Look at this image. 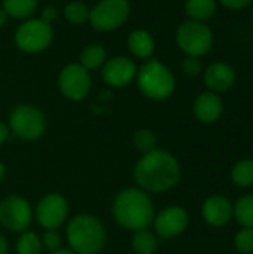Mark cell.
<instances>
[{
    "instance_id": "obj_1",
    "label": "cell",
    "mask_w": 253,
    "mask_h": 254,
    "mask_svg": "<svg viewBox=\"0 0 253 254\" xmlns=\"http://www.w3.org/2000/svg\"><path fill=\"white\" fill-rule=\"evenodd\" d=\"M134 180L145 192H166L179 183L180 165L171 153L155 149L137 161Z\"/></svg>"
},
{
    "instance_id": "obj_2",
    "label": "cell",
    "mask_w": 253,
    "mask_h": 254,
    "mask_svg": "<svg viewBox=\"0 0 253 254\" xmlns=\"http://www.w3.org/2000/svg\"><path fill=\"white\" fill-rule=\"evenodd\" d=\"M112 213L115 222L130 231L146 229L155 219L151 196L145 190L136 188L125 189L116 195Z\"/></svg>"
},
{
    "instance_id": "obj_3",
    "label": "cell",
    "mask_w": 253,
    "mask_h": 254,
    "mask_svg": "<svg viewBox=\"0 0 253 254\" xmlns=\"http://www.w3.org/2000/svg\"><path fill=\"white\" fill-rule=\"evenodd\" d=\"M136 82L139 91L146 98L155 101L167 100L176 89V79L173 71L157 58H151L137 67Z\"/></svg>"
},
{
    "instance_id": "obj_4",
    "label": "cell",
    "mask_w": 253,
    "mask_h": 254,
    "mask_svg": "<svg viewBox=\"0 0 253 254\" xmlns=\"http://www.w3.org/2000/svg\"><path fill=\"white\" fill-rule=\"evenodd\" d=\"M67 241L73 253H98L106 243L104 225L91 214H79L67 226Z\"/></svg>"
},
{
    "instance_id": "obj_5",
    "label": "cell",
    "mask_w": 253,
    "mask_h": 254,
    "mask_svg": "<svg viewBox=\"0 0 253 254\" xmlns=\"http://www.w3.org/2000/svg\"><path fill=\"white\" fill-rule=\"evenodd\" d=\"M131 16V3L128 0H98L89 7L88 24L100 33L115 31L127 24Z\"/></svg>"
},
{
    "instance_id": "obj_6",
    "label": "cell",
    "mask_w": 253,
    "mask_h": 254,
    "mask_svg": "<svg viewBox=\"0 0 253 254\" xmlns=\"http://www.w3.org/2000/svg\"><path fill=\"white\" fill-rule=\"evenodd\" d=\"M54 40L52 25L43 22L40 18L24 19L15 30V46L24 54H40L46 51Z\"/></svg>"
},
{
    "instance_id": "obj_7",
    "label": "cell",
    "mask_w": 253,
    "mask_h": 254,
    "mask_svg": "<svg viewBox=\"0 0 253 254\" xmlns=\"http://www.w3.org/2000/svg\"><path fill=\"white\" fill-rule=\"evenodd\" d=\"M176 43L185 55L203 57L213 46V31L201 21H183L176 30Z\"/></svg>"
},
{
    "instance_id": "obj_8",
    "label": "cell",
    "mask_w": 253,
    "mask_h": 254,
    "mask_svg": "<svg viewBox=\"0 0 253 254\" xmlns=\"http://www.w3.org/2000/svg\"><path fill=\"white\" fill-rule=\"evenodd\" d=\"M7 127L18 138L33 141L43 135L46 129V118L36 106L19 104L10 112Z\"/></svg>"
},
{
    "instance_id": "obj_9",
    "label": "cell",
    "mask_w": 253,
    "mask_h": 254,
    "mask_svg": "<svg viewBox=\"0 0 253 254\" xmlns=\"http://www.w3.org/2000/svg\"><path fill=\"white\" fill-rule=\"evenodd\" d=\"M57 83L63 97L70 101H82L88 97L92 86L91 71H88L79 63H70L58 73Z\"/></svg>"
},
{
    "instance_id": "obj_10",
    "label": "cell",
    "mask_w": 253,
    "mask_h": 254,
    "mask_svg": "<svg viewBox=\"0 0 253 254\" xmlns=\"http://www.w3.org/2000/svg\"><path fill=\"white\" fill-rule=\"evenodd\" d=\"M33 220V211L24 198L9 195L0 201V223L12 232H25Z\"/></svg>"
},
{
    "instance_id": "obj_11",
    "label": "cell",
    "mask_w": 253,
    "mask_h": 254,
    "mask_svg": "<svg viewBox=\"0 0 253 254\" xmlns=\"http://www.w3.org/2000/svg\"><path fill=\"white\" fill-rule=\"evenodd\" d=\"M137 74V65L127 55H115L107 58L101 67V79L112 88L128 86Z\"/></svg>"
},
{
    "instance_id": "obj_12",
    "label": "cell",
    "mask_w": 253,
    "mask_h": 254,
    "mask_svg": "<svg viewBox=\"0 0 253 254\" xmlns=\"http://www.w3.org/2000/svg\"><path fill=\"white\" fill-rule=\"evenodd\" d=\"M69 216V204L60 193L45 195L36 207V219L45 229L60 228Z\"/></svg>"
},
{
    "instance_id": "obj_13",
    "label": "cell",
    "mask_w": 253,
    "mask_h": 254,
    "mask_svg": "<svg viewBox=\"0 0 253 254\" xmlns=\"http://www.w3.org/2000/svg\"><path fill=\"white\" fill-rule=\"evenodd\" d=\"M188 222H189V217H188L186 210L179 205H170L164 208L154 219L157 235L164 240L180 235L186 229Z\"/></svg>"
},
{
    "instance_id": "obj_14",
    "label": "cell",
    "mask_w": 253,
    "mask_h": 254,
    "mask_svg": "<svg viewBox=\"0 0 253 254\" xmlns=\"http://www.w3.org/2000/svg\"><path fill=\"white\" fill-rule=\"evenodd\" d=\"M204 83L212 92H225L236 83V71L228 63H213L204 70Z\"/></svg>"
},
{
    "instance_id": "obj_15",
    "label": "cell",
    "mask_w": 253,
    "mask_h": 254,
    "mask_svg": "<svg viewBox=\"0 0 253 254\" xmlns=\"http://www.w3.org/2000/svg\"><path fill=\"white\" fill-rule=\"evenodd\" d=\"M201 213H203V219L206 220V223L218 228V226L227 225L231 220L234 214V208H233V204L225 196L213 195L204 201Z\"/></svg>"
},
{
    "instance_id": "obj_16",
    "label": "cell",
    "mask_w": 253,
    "mask_h": 254,
    "mask_svg": "<svg viewBox=\"0 0 253 254\" xmlns=\"http://www.w3.org/2000/svg\"><path fill=\"white\" fill-rule=\"evenodd\" d=\"M222 100L212 91L201 92L194 101V115L203 124H213L222 115Z\"/></svg>"
},
{
    "instance_id": "obj_17",
    "label": "cell",
    "mask_w": 253,
    "mask_h": 254,
    "mask_svg": "<svg viewBox=\"0 0 253 254\" xmlns=\"http://www.w3.org/2000/svg\"><path fill=\"white\" fill-rule=\"evenodd\" d=\"M127 48L134 58L148 61L154 57L155 39L151 31L145 28H136L127 37Z\"/></svg>"
},
{
    "instance_id": "obj_18",
    "label": "cell",
    "mask_w": 253,
    "mask_h": 254,
    "mask_svg": "<svg viewBox=\"0 0 253 254\" xmlns=\"http://www.w3.org/2000/svg\"><path fill=\"white\" fill-rule=\"evenodd\" d=\"M106 60H107V51L100 43H89L79 54V64L85 67L88 71L101 68Z\"/></svg>"
},
{
    "instance_id": "obj_19",
    "label": "cell",
    "mask_w": 253,
    "mask_h": 254,
    "mask_svg": "<svg viewBox=\"0 0 253 254\" xmlns=\"http://www.w3.org/2000/svg\"><path fill=\"white\" fill-rule=\"evenodd\" d=\"M39 0H1V9L9 18L28 19L37 10Z\"/></svg>"
},
{
    "instance_id": "obj_20",
    "label": "cell",
    "mask_w": 253,
    "mask_h": 254,
    "mask_svg": "<svg viewBox=\"0 0 253 254\" xmlns=\"http://www.w3.org/2000/svg\"><path fill=\"white\" fill-rule=\"evenodd\" d=\"M185 12L189 19L207 21L216 12V0H185Z\"/></svg>"
},
{
    "instance_id": "obj_21",
    "label": "cell",
    "mask_w": 253,
    "mask_h": 254,
    "mask_svg": "<svg viewBox=\"0 0 253 254\" xmlns=\"http://www.w3.org/2000/svg\"><path fill=\"white\" fill-rule=\"evenodd\" d=\"M63 15L69 24L84 25L85 22H88V18H89V6L81 0L69 1L63 9Z\"/></svg>"
},
{
    "instance_id": "obj_22",
    "label": "cell",
    "mask_w": 253,
    "mask_h": 254,
    "mask_svg": "<svg viewBox=\"0 0 253 254\" xmlns=\"http://www.w3.org/2000/svg\"><path fill=\"white\" fill-rule=\"evenodd\" d=\"M131 247L137 254H154L158 247V241L151 231L140 229L134 232L131 238Z\"/></svg>"
},
{
    "instance_id": "obj_23",
    "label": "cell",
    "mask_w": 253,
    "mask_h": 254,
    "mask_svg": "<svg viewBox=\"0 0 253 254\" xmlns=\"http://www.w3.org/2000/svg\"><path fill=\"white\" fill-rule=\"evenodd\" d=\"M231 180L240 188L253 185V159H242L231 170Z\"/></svg>"
},
{
    "instance_id": "obj_24",
    "label": "cell",
    "mask_w": 253,
    "mask_h": 254,
    "mask_svg": "<svg viewBox=\"0 0 253 254\" xmlns=\"http://www.w3.org/2000/svg\"><path fill=\"white\" fill-rule=\"evenodd\" d=\"M233 208H234V216L237 222L243 228L253 229V195L242 196Z\"/></svg>"
},
{
    "instance_id": "obj_25",
    "label": "cell",
    "mask_w": 253,
    "mask_h": 254,
    "mask_svg": "<svg viewBox=\"0 0 253 254\" xmlns=\"http://www.w3.org/2000/svg\"><path fill=\"white\" fill-rule=\"evenodd\" d=\"M42 241L34 232H22L16 241V253L18 254H40L42 253Z\"/></svg>"
},
{
    "instance_id": "obj_26",
    "label": "cell",
    "mask_w": 253,
    "mask_h": 254,
    "mask_svg": "<svg viewBox=\"0 0 253 254\" xmlns=\"http://www.w3.org/2000/svg\"><path fill=\"white\" fill-rule=\"evenodd\" d=\"M133 143L136 149L142 152L143 155L157 149V137L151 129H146V128L136 131V134L133 135Z\"/></svg>"
},
{
    "instance_id": "obj_27",
    "label": "cell",
    "mask_w": 253,
    "mask_h": 254,
    "mask_svg": "<svg viewBox=\"0 0 253 254\" xmlns=\"http://www.w3.org/2000/svg\"><path fill=\"white\" fill-rule=\"evenodd\" d=\"M236 249L242 254L253 253V229L251 228H243L234 240Z\"/></svg>"
},
{
    "instance_id": "obj_28",
    "label": "cell",
    "mask_w": 253,
    "mask_h": 254,
    "mask_svg": "<svg viewBox=\"0 0 253 254\" xmlns=\"http://www.w3.org/2000/svg\"><path fill=\"white\" fill-rule=\"evenodd\" d=\"M203 70V64L198 57H189L186 55L182 61V71L189 77H197Z\"/></svg>"
},
{
    "instance_id": "obj_29",
    "label": "cell",
    "mask_w": 253,
    "mask_h": 254,
    "mask_svg": "<svg viewBox=\"0 0 253 254\" xmlns=\"http://www.w3.org/2000/svg\"><path fill=\"white\" fill-rule=\"evenodd\" d=\"M40 241H42V247H45L51 253L55 252V250H58L60 249V244H61L60 234L55 229H46Z\"/></svg>"
},
{
    "instance_id": "obj_30",
    "label": "cell",
    "mask_w": 253,
    "mask_h": 254,
    "mask_svg": "<svg viewBox=\"0 0 253 254\" xmlns=\"http://www.w3.org/2000/svg\"><path fill=\"white\" fill-rule=\"evenodd\" d=\"M40 19L49 25H52L58 19V9L55 6H45L40 13Z\"/></svg>"
},
{
    "instance_id": "obj_31",
    "label": "cell",
    "mask_w": 253,
    "mask_h": 254,
    "mask_svg": "<svg viewBox=\"0 0 253 254\" xmlns=\"http://www.w3.org/2000/svg\"><path fill=\"white\" fill-rule=\"evenodd\" d=\"M219 3L227 7V9H231V10H239V9H243L246 7L248 4L252 3V0H219Z\"/></svg>"
},
{
    "instance_id": "obj_32",
    "label": "cell",
    "mask_w": 253,
    "mask_h": 254,
    "mask_svg": "<svg viewBox=\"0 0 253 254\" xmlns=\"http://www.w3.org/2000/svg\"><path fill=\"white\" fill-rule=\"evenodd\" d=\"M9 132H10L9 127H7L4 122H1V121H0V144H3V143L7 140V137H9Z\"/></svg>"
},
{
    "instance_id": "obj_33",
    "label": "cell",
    "mask_w": 253,
    "mask_h": 254,
    "mask_svg": "<svg viewBox=\"0 0 253 254\" xmlns=\"http://www.w3.org/2000/svg\"><path fill=\"white\" fill-rule=\"evenodd\" d=\"M7 253V241L6 238L0 234V254Z\"/></svg>"
},
{
    "instance_id": "obj_34",
    "label": "cell",
    "mask_w": 253,
    "mask_h": 254,
    "mask_svg": "<svg viewBox=\"0 0 253 254\" xmlns=\"http://www.w3.org/2000/svg\"><path fill=\"white\" fill-rule=\"evenodd\" d=\"M7 18H9V16L6 15V12H4V10L1 9V6H0V30L7 24Z\"/></svg>"
},
{
    "instance_id": "obj_35",
    "label": "cell",
    "mask_w": 253,
    "mask_h": 254,
    "mask_svg": "<svg viewBox=\"0 0 253 254\" xmlns=\"http://www.w3.org/2000/svg\"><path fill=\"white\" fill-rule=\"evenodd\" d=\"M51 254H76V253H73V252H72V250H69V249H58V250L52 252Z\"/></svg>"
},
{
    "instance_id": "obj_36",
    "label": "cell",
    "mask_w": 253,
    "mask_h": 254,
    "mask_svg": "<svg viewBox=\"0 0 253 254\" xmlns=\"http://www.w3.org/2000/svg\"><path fill=\"white\" fill-rule=\"evenodd\" d=\"M4 173H6V168H4V165L0 162V182H1L3 177H4Z\"/></svg>"
}]
</instances>
